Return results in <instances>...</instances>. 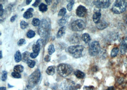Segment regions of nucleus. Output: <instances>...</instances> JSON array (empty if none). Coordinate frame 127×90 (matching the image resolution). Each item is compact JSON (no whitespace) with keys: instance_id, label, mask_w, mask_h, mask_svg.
Instances as JSON below:
<instances>
[{"instance_id":"obj_1","label":"nucleus","mask_w":127,"mask_h":90,"mask_svg":"<svg viewBox=\"0 0 127 90\" xmlns=\"http://www.w3.org/2000/svg\"><path fill=\"white\" fill-rule=\"evenodd\" d=\"M38 32L40 36L42 38L46 39L49 37L51 32V23L48 19H42Z\"/></svg>"},{"instance_id":"obj_2","label":"nucleus","mask_w":127,"mask_h":90,"mask_svg":"<svg viewBox=\"0 0 127 90\" xmlns=\"http://www.w3.org/2000/svg\"><path fill=\"white\" fill-rule=\"evenodd\" d=\"M127 3L123 0H116L113 4L112 11L114 13L120 14L124 13L127 8Z\"/></svg>"},{"instance_id":"obj_3","label":"nucleus","mask_w":127,"mask_h":90,"mask_svg":"<svg viewBox=\"0 0 127 90\" xmlns=\"http://www.w3.org/2000/svg\"><path fill=\"white\" fill-rule=\"evenodd\" d=\"M57 72L62 77H66L70 75L73 71V69L71 65L67 64L61 63L58 65L57 68Z\"/></svg>"},{"instance_id":"obj_4","label":"nucleus","mask_w":127,"mask_h":90,"mask_svg":"<svg viewBox=\"0 0 127 90\" xmlns=\"http://www.w3.org/2000/svg\"><path fill=\"white\" fill-rule=\"evenodd\" d=\"M84 47L82 45H72L68 47V52L73 57L78 58L82 56V52L84 50Z\"/></svg>"},{"instance_id":"obj_5","label":"nucleus","mask_w":127,"mask_h":90,"mask_svg":"<svg viewBox=\"0 0 127 90\" xmlns=\"http://www.w3.org/2000/svg\"><path fill=\"white\" fill-rule=\"evenodd\" d=\"M41 78V72L39 69H36L29 76L28 82L29 85L32 88L38 84Z\"/></svg>"},{"instance_id":"obj_6","label":"nucleus","mask_w":127,"mask_h":90,"mask_svg":"<svg viewBox=\"0 0 127 90\" xmlns=\"http://www.w3.org/2000/svg\"><path fill=\"white\" fill-rule=\"evenodd\" d=\"M100 51V46L98 41H93L91 42L89 49V53L91 56L95 57L97 56Z\"/></svg>"},{"instance_id":"obj_7","label":"nucleus","mask_w":127,"mask_h":90,"mask_svg":"<svg viewBox=\"0 0 127 90\" xmlns=\"http://www.w3.org/2000/svg\"><path fill=\"white\" fill-rule=\"evenodd\" d=\"M86 23L82 19H77L74 21L71 25V29L74 31H81L86 28Z\"/></svg>"},{"instance_id":"obj_8","label":"nucleus","mask_w":127,"mask_h":90,"mask_svg":"<svg viewBox=\"0 0 127 90\" xmlns=\"http://www.w3.org/2000/svg\"><path fill=\"white\" fill-rule=\"evenodd\" d=\"M94 5L97 8L99 9H106L111 5V1L109 0H95L93 1Z\"/></svg>"},{"instance_id":"obj_9","label":"nucleus","mask_w":127,"mask_h":90,"mask_svg":"<svg viewBox=\"0 0 127 90\" xmlns=\"http://www.w3.org/2000/svg\"><path fill=\"white\" fill-rule=\"evenodd\" d=\"M76 14L80 17H83L87 13V10L82 5H80L76 9Z\"/></svg>"},{"instance_id":"obj_10","label":"nucleus","mask_w":127,"mask_h":90,"mask_svg":"<svg viewBox=\"0 0 127 90\" xmlns=\"http://www.w3.org/2000/svg\"><path fill=\"white\" fill-rule=\"evenodd\" d=\"M120 52L121 54H125L127 52V37L123 39L120 45Z\"/></svg>"},{"instance_id":"obj_11","label":"nucleus","mask_w":127,"mask_h":90,"mask_svg":"<svg viewBox=\"0 0 127 90\" xmlns=\"http://www.w3.org/2000/svg\"><path fill=\"white\" fill-rule=\"evenodd\" d=\"M70 41L71 43H78L81 41L80 36L77 34H74L71 37Z\"/></svg>"},{"instance_id":"obj_12","label":"nucleus","mask_w":127,"mask_h":90,"mask_svg":"<svg viewBox=\"0 0 127 90\" xmlns=\"http://www.w3.org/2000/svg\"><path fill=\"white\" fill-rule=\"evenodd\" d=\"M101 16V13L99 12H96L93 15V20L96 24L98 23L100 21V19Z\"/></svg>"},{"instance_id":"obj_13","label":"nucleus","mask_w":127,"mask_h":90,"mask_svg":"<svg viewBox=\"0 0 127 90\" xmlns=\"http://www.w3.org/2000/svg\"><path fill=\"white\" fill-rule=\"evenodd\" d=\"M108 23L104 21H100L98 23L96 24L97 28L100 30H104L108 27Z\"/></svg>"},{"instance_id":"obj_14","label":"nucleus","mask_w":127,"mask_h":90,"mask_svg":"<svg viewBox=\"0 0 127 90\" xmlns=\"http://www.w3.org/2000/svg\"><path fill=\"white\" fill-rule=\"evenodd\" d=\"M55 66H50L48 67V68L46 71V72L48 75H53L55 73Z\"/></svg>"},{"instance_id":"obj_15","label":"nucleus","mask_w":127,"mask_h":90,"mask_svg":"<svg viewBox=\"0 0 127 90\" xmlns=\"http://www.w3.org/2000/svg\"><path fill=\"white\" fill-rule=\"evenodd\" d=\"M30 54L28 51L24 52L22 56V61L23 62H27L29 60V57L30 56Z\"/></svg>"},{"instance_id":"obj_16","label":"nucleus","mask_w":127,"mask_h":90,"mask_svg":"<svg viewBox=\"0 0 127 90\" xmlns=\"http://www.w3.org/2000/svg\"><path fill=\"white\" fill-rule=\"evenodd\" d=\"M82 39L86 44H89L91 40L90 37L88 33H84L82 35Z\"/></svg>"},{"instance_id":"obj_17","label":"nucleus","mask_w":127,"mask_h":90,"mask_svg":"<svg viewBox=\"0 0 127 90\" xmlns=\"http://www.w3.org/2000/svg\"><path fill=\"white\" fill-rule=\"evenodd\" d=\"M68 19V17L67 16H65L63 17L61 19H60L58 21V24L59 26H63L65 25L67 23Z\"/></svg>"},{"instance_id":"obj_18","label":"nucleus","mask_w":127,"mask_h":90,"mask_svg":"<svg viewBox=\"0 0 127 90\" xmlns=\"http://www.w3.org/2000/svg\"><path fill=\"white\" fill-rule=\"evenodd\" d=\"M66 27L65 26H63L61 28H60L58 32L57 33V37L58 38H60L62 36L64 35V34L65 33V31H66Z\"/></svg>"},{"instance_id":"obj_19","label":"nucleus","mask_w":127,"mask_h":90,"mask_svg":"<svg viewBox=\"0 0 127 90\" xmlns=\"http://www.w3.org/2000/svg\"><path fill=\"white\" fill-rule=\"evenodd\" d=\"M74 74L75 76L79 79H83L85 77L84 73L82 71L77 70L74 72Z\"/></svg>"},{"instance_id":"obj_20","label":"nucleus","mask_w":127,"mask_h":90,"mask_svg":"<svg viewBox=\"0 0 127 90\" xmlns=\"http://www.w3.org/2000/svg\"><path fill=\"white\" fill-rule=\"evenodd\" d=\"M23 70H24V67L23 66L21 65H17L15 66L14 69V72L18 73L22 72L23 71Z\"/></svg>"},{"instance_id":"obj_21","label":"nucleus","mask_w":127,"mask_h":90,"mask_svg":"<svg viewBox=\"0 0 127 90\" xmlns=\"http://www.w3.org/2000/svg\"><path fill=\"white\" fill-rule=\"evenodd\" d=\"M14 59L15 62L17 63L20 62L22 60V56L20 51H17L16 52L14 56Z\"/></svg>"},{"instance_id":"obj_22","label":"nucleus","mask_w":127,"mask_h":90,"mask_svg":"<svg viewBox=\"0 0 127 90\" xmlns=\"http://www.w3.org/2000/svg\"><path fill=\"white\" fill-rule=\"evenodd\" d=\"M41 46L38 44H35L33 45L32 46V50L34 53L39 54V52L40 51Z\"/></svg>"},{"instance_id":"obj_23","label":"nucleus","mask_w":127,"mask_h":90,"mask_svg":"<svg viewBox=\"0 0 127 90\" xmlns=\"http://www.w3.org/2000/svg\"><path fill=\"white\" fill-rule=\"evenodd\" d=\"M39 10L42 12V13H44L45 12H46L48 10V8H47V5H46V4H44V3H41L39 6Z\"/></svg>"},{"instance_id":"obj_24","label":"nucleus","mask_w":127,"mask_h":90,"mask_svg":"<svg viewBox=\"0 0 127 90\" xmlns=\"http://www.w3.org/2000/svg\"><path fill=\"white\" fill-rule=\"evenodd\" d=\"M119 51V49L118 47H114L111 51V56L112 58H114L117 56Z\"/></svg>"},{"instance_id":"obj_25","label":"nucleus","mask_w":127,"mask_h":90,"mask_svg":"<svg viewBox=\"0 0 127 90\" xmlns=\"http://www.w3.org/2000/svg\"><path fill=\"white\" fill-rule=\"evenodd\" d=\"M41 21L40 20V19L37 18H34L32 21V24L34 26H36V27L40 26L41 24Z\"/></svg>"},{"instance_id":"obj_26","label":"nucleus","mask_w":127,"mask_h":90,"mask_svg":"<svg viewBox=\"0 0 127 90\" xmlns=\"http://www.w3.org/2000/svg\"><path fill=\"white\" fill-rule=\"evenodd\" d=\"M48 53L50 55H52L54 52H55V48H54V46L53 44H51L48 47Z\"/></svg>"},{"instance_id":"obj_27","label":"nucleus","mask_w":127,"mask_h":90,"mask_svg":"<svg viewBox=\"0 0 127 90\" xmlns=\"http://www.w3.org/2000/svg\"><path fill=\"white\" fill-rule=\"evenodd\" d=\"M23 16L24 18L26 19H29L33 16V14L32 13L27 11L25 13H24Z\"/></svg>"},{"instance_id":"obj_28","label":"nucleus","mask_w":127,"mask_h":90,"mask_svg":"<svg viewBox=\"0 0 127 90\" xmlns=\"http://www.w3.org/2000/svg\"><path fill=\"white\" fill-rule=\"evenodd\" d=\"M20 26H21V28L23 29V30H24L26 28H27L28 26V23H27L26 22H25V21L24 20H22L21 22V23H20Z\"/></svg>"},{"instance_id":"obj_29","label":"nucleus","mask_w":127,"mask_h":90,"mask_svg":"<svg viewBox=\"0 0 127 90\" xmlns=\"http://www.w3.org/2000/svg\"><path fill=\"white\" fill-rule=\"evenodd\" d=\"M35 35V33L33 30H30L27 33V36L29 39L33 38Z\"/></svg>"},{"instance_id":"obj_30","label":"nucleus","mask_w":127,"mask_h":90,"mask_svg":"<svg viewBox=\"0 0 127 90\" xmlns=\"http://www.w3.org/2000/svg\"><path fill=\"white\" fill-rule=\"evenodd\" d=\"M66 13V10L65 8H62L60 10V11H59V13H58V16L64 17V16H65Z\"/></svg>"},{"instance_id":"obj_31","label":"nucleus","mask_w":127,"mask_h":90,"mask_svg":"<svg viewBox=\"0 0 127 90\" xmlns=\"http://www.w3.org/2000/svg\"><path fill=\"white\" fill-rule=\"evenodd\" d=\"M27 64H28L30 68H33V67H34L35 65V62L34 61L30 60V59H29V60L28 61V62H27Z\"/></svg>"},{"instance_id":"obj_32","label":"nucleus","mask_w":127,"mask_h":90,"mask_svg":"<svg viewBox=\"0 0 127 90\" xmlns=\"http://www.w3.org/2000/svg\"><path fill=\"white\" fill-rule=\"evenodd\" d=\"M7 74L8 73L5 71H3L2 72L1 75V80L2 81H5L7 78Z\"/></svg>"},{"instance_id":"obj_33","label":"nucleus","mask_w":127,"mask_h":90,"mask_svg":"<svg viewBox=\"0 0 127 90\" xmlns=\"http://www.w3.org/2000/svg\"><path fill=\"white\" fill-rule=\"evenodd\" d=\"M74 4V1L73 0L71 1V2L70 3H69L67 6V9L70 11L71 12V11L72 10V8H73V6Z\"/></svg>"},{"instance_id":"obj_34","label":"nucleus","mask_w":127,"mask_h":90,"mask_svg":"<svg viewBox=\"0 0 127 90\" xmlns=\"http://www.w3.org/2000/svg\"><path fill=\"white\" fill-rule=\"evenodd\" d=\"M12 75L13 77H14L15 78H21V75L20 74V73L15 72H14L12 73Z\"/></svg>"},{"instance_id":"obj_35","label":"nucleus","mask_w":127,"mask_h":90,"mask_svg":"<svg viewBox=\"0 0 127 90\" xmlns=\"http://www.w3.org/2000/svg\"><path fill=\"white\" fill-rule=\"evenodd\" d=\"M26 40L24 39H21L18 42L17 45H19V46H21V45H22L26 44Z\"/></svg>"},{"instance_id":"obj_36","label":"nucleus","mask_w":127,"mask_h":90,"mask_svg":"<svg viewBox=\"0 0 127 90\" xmlns=\"http://www.w3.org/2000/svg\"><path fill=\"white\" fill-rule=\"evenodd\" d=\"M84 90H95V88L93 86H85L83 88Z\"/></svg>"},{"instance_id":"obj_37","label":"nucleus","mask_w":127,"mask_h":90,"mask_svg":"<svg viewBox=\"0 0 127 90\" xmlns=\"http://www.w3.org/2000/svg\"><path fill=\"white\" fill-rule=\"evenodd\" d=\"M37 44L40 45L41 47L42 46V45L43 44V40L42 39H39L37 40V42H36Z\"/></svg>"},{"instance_id":"obj_38","label":"nucleus","mask_w":127,"mask_h":90,"mask_svg":"<svg viewBox=\"0 0 127 90\" xmlns=\"http://www.w3.org/2000/svg\"><path fill=\"white\" fill-rule=\"evenodd\" d=\"M39 54H37V53H35L34 52L33 53H31L30 55V57L31 58H35L38 56Z\"/></svg>"},{"instance_id":"obj_39","label":"nucleus","mask_w":127,"mask_h":90,"mask_svg":"<svg viewBox=\"0 0 127 90\" xmlns=\"http://www.w3.org/2000/svg\"><path fill=\"white\" fill-rule=\"evenodd\" d=\"M40 2H41V0H36V1H35V2L32 4V6H34V7H37L38 6V5L39 4V3H40Z\"/></svg>"},{"instance_id":"obj_40","label":"nucleus","mask_w":127,"mask_h":90,"mask_svg":"<svg viewBox=\"0 0 127 90\" xmlns=\"http://www.w3.org/2000/svg\"><path fill=\"white\" fill-rule=\"evenodd\" d=\"M0 16L1 17L2 16V14H3V12H4V10L3 9V7H2V4L0 5Z\"/></svg>"},{"instance_id":"obj_41","label":"nucleus","mask_w":127,"mask_h":90,"mask_svg":"<svg viewBox=\"0 0 127 90\" xmlns=\"http://www.w3.org/2000/svg\"><path fill=\"white\" fill-rule=\"evenodd\" d=\"M44 60L46 62H49L51 60V57L49 55H46L44 58Z\"/></svg>"},{"instance_id":"obj_42","label":"nucleus","mask_w":127,"mask_h":90,"mask_svg":"<svg viewBox=\"0 0 127 90\" xmlns=\"http://www.w3.org/2000/svg\"><path fill=\"white\" fill-rule=\"evenodd\" d=\"M17 15H14V16H12V18H11V22H14V20L16 19V18H17Z\"/></svg>"},{"instance_id":"obj_43","label":"nucleus","mask_w":127,"mask_h":90,"mask_svg":"<svg viewBox=\"0 0 127 90\" xmlns=\"http://www.w3.org/2000/svg\"><path fill=\"white\" fill-rule=\"evenodd\" d=\"M31 88L32 87L28 85V86H26V87L25 89V90H31Z\"/></svg>"},{"instance_id":"obj_44","label":"nucleus","mask_w":127,"mask_h":90,"mask_svg":"<svg viewBox=\"0 0 127 90\" xmlns=\"http://www.w3.org/2000/svg\"><path fill=\"white\" fill-rule=\"evenodd\" d=\"M45 1L46 2V3H47V4H48V5H50L51 4V3H52V0H45Z\"/></svg>"},{"instance_id":"obj_45","label":"nucleus","mask_w":127,"mask_h":90,"mask_svg":"<svg viewBox=\"0 0 127 90\" xmlns=\"http://www.w3.org/2000/svg\"><path fill=\"white\" fill-rule=\"evenodd\" d=\"M106 90H115V88L114 87H113V86H112V87H109Z\"/></svg>"},{"instance_id":"obj_46","label":"nucleus","mask_w":127,"mask_h":90,"mask_svg":"<svg viewBox=\"0 0 127 90\" xmlns=\"http://www.w3.org/2000/svg\"><path fill=\"white\" fill-rule=\"evenodd\" d=\"M27 11H29V12H33V9L32 8H29L28 10H27Z\"/></svg>"},{"instance_id":"obj_47","label":"nucleus","mask_w":127,"mask_h":90,"mask_svg":"<svg viewBox=\"0 0 127 90\" xmlns=\"http://www.w3.org/2000/svg\"><path fill=\"white\" fill-rule=\"evenodd\" d=\"M31 1H32L31 0H26V4H27V5H29V4L31 2Z\"/></svg>"},{"instance_id":"obj_48","label":"nucleus","mask_w":127,"mask_h":90,"mask_svg":"<svg viewBox=\"0 0 127 90\" xmlns=\"http://www.w3.org/2000/svg\"><path fill=\"white\" fill-rule=\"evenodd\" d=\"M0 90H6V89L5 87H1L0 88Z\"/></svg>"},{"instance_id":"obj_49","label":"nucleus","mask_w":127,"mask_h":90,"mask_svg":"<svg viewBox=\"0 0 127 90\" xmlns=\"http://www.w3.org/2000/svg\"><path fill=\"white\" fill-rule=\"evenodd\" d=\"M0 59H1V58H2V51H0Z\"/></svg>"},{"instance_id":"obj_50","label":"nucleus","mask_w":127,"mask_h":90,"mask_svg":"<svg viewBox=\"0 0 127 90\" xmlns=\"http://www.w3.org/2000/svg\"><path fill=\"white\" fill-rule=\"evenodd\" d=\"M126 23H127V17H126Z\"/></svg>"}]
</instances>
